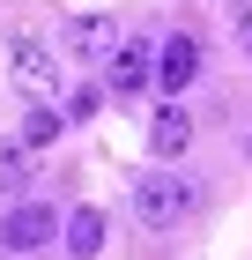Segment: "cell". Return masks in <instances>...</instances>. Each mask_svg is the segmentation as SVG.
<instances>
[{"label":"cell","mask_w":252,"mask_h":260,"mask_svg":"<svg viewBox=\"0 0 252 260\" xmlns=\"http://www.w3.org/2000/svg\"><path fill=\"white\" fill-rule=\"evenodd\" d=\"M134 216L149 223V231L186 223V216H193V179H178V171H149V179H134Z\"/></svg>","instance_id":"cell-1"},{"label":"cell","mask_w":252,"mask_h":260,"mask_svg":"<svg viewBox=\"0 0 252 260\" xmlns=\"http://www.w3.org/2000/svg\"><path fill=\"white\" fill-rule=\"evenodd\" d=\"M8 60H15L8 75H15V89H22L30 104H52V97H59V60L45 52L38 38H15V45H8Z\"/></svg>","instance_id":"cell-2"},{"label":"cell","mask_w":252,"mask_h":260,"mask_svg":"<svg viewBox=\"0 0 252 260\" xmlns=\"http://www.w3.org/2000/svg\"><path fill=\"white\" fill-rule=\"evenodd\" d=\"M52 238H59V216L45 201H15L8 223H0V245H8V253H38V245H52Z\"/></svg>","instance_id":"cell-3"},{"label":"cell","mask_w":252,"mask_h":260,"mask_svg":"<svg viewBox=\"0 0 252 260\" xmlns=\"http://www.w3.org/2000/svg\"><path fill=\"white\" fill-rule=\"evenodd\" d=\"M104 75H112V89H119V97H141V89L156 82V52H149L141 38H119V52L104 60Z\"/></svg>","instance_id":"cell-4"},{"label":"cell","mask_w":252,"mask_h":260,"mask_svg":"<svg viewBox=\"0 0 252 260\" xmlns=\"http://www.w3.org/2000/svg\"><path fill=\"white\" fill-rule=\"evenodd\" d=\"M193 75H200V38H193V30H178V38H163V45H156V82H163L171 97H178Z\"/></svg>","instance_id":"cell-5"},{"label":"cell","mask_w":252,"mask_h":260,"mask_svg":"<svg viewBox=\"0 0 252 260\" xmlns=\"http://www.w3.org/2000/svg\"><path fill=\"white\" fill-rule=\"evenodd\" d=\"M186 149H193V119H186V104H163V112L149 119V156L156 164H178Z\"/></svg>","instance_id":"cell-6"},{"label":"cell","mask_w":252,"mask_h":260,"mask_svg":"<svg viewBox=\"0 0 252 260\" xmlns=\"http://www.w3.org/2000/svg\"><path fill=\"white\" fill-rule=\"evenodd\" d=\"M67 52L75 60H112L119 52V22L112 15H75L67 22Z\"/></svg>","instance_id":"cell-7"},{"label":"cell","mask_w":252,"mask_h":260,"mask_svg":"<svg viewBox=\"0 0 252 260\" xmlns=\"http://www.w3.org/2000/svg\"><path fill=\"white\" fill-rule=\"evenodd\" d=\"M59 245H67L75 260H89V253L104 245V208H75V216L59 223Z\"/></svg>","instance_id":"cell-8"},{"label":"cell","mask_w":252,"mask_h":260,"mask_svg":"<svg viewBox=\"0 0 252 260\" xmlns=\"http://www.w3.org/2000/svg\"><path fill=\"white\" fill-rule=\"evenodd\" d=\"M30 186V141H0V193Z\"/></svg>","instance_id":"cell-9"},{"label":"cell","mask_w":252,"mask_h":260,"mask_svg":"<svg viewBox=\"0 0 252 260\" xmlns=\"http://www.w3.org/2000/svg\"><path fill=\"white\" fill-rule=\"evenodd\" d=\"M59 126H67V119H59L52 104H30V112H22V141H30V149H45V141H52Z\"/></svg>","instance_id":"cell-10"},{"label":"cell","mask_w":252,"mask_h":260,"mask_svg":"<svg viewBox=\"0 0 252 260\" xmlns=\"http://www.w3.org/2000/svg\"><path fill=\"white\" fill-rule=\"evenodd\" d=\"M230 38H237V52L252 60V0H237V8H230Z\"/></svg>","instance_id":"cell-11"},{"label":"cell","mask_w":252,"mask_h":260,"mask_svg":"<svg viewBox=\"0 0 252 260\" xmlns=\"http://www.w3.org/2000/svg\"><path fill=\"white\" fill-rule=\"evenodd\" d=\"M245 156H252V134H245Z\"/></svg>","instance_id":"cell-12"}]
</instances>
